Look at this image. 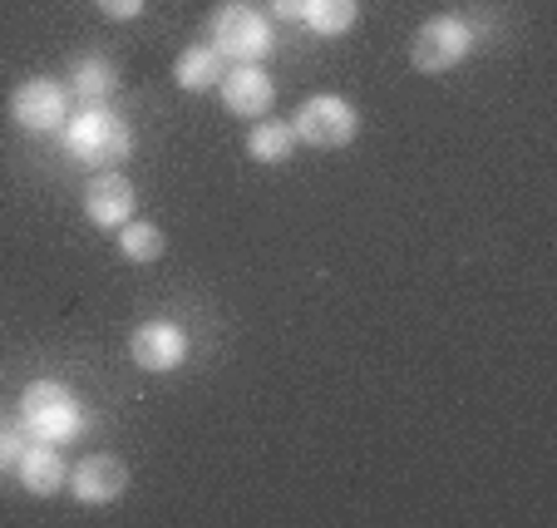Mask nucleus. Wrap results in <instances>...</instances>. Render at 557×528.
<instances>
[{
    "instance_id": "f257e3e1",
    "label": "nucleus",
    "mask_w": 557,
    "mask_h": 528,
    "mask_svg": "<svg viewBox=\"0 0 557 528\" xmlns=\"http://www.w3.org/2000/svg\"><path fill=\"white\" fill-rule=\"evenodd\" d=\"M64 148L70 159H79L85 169H119V163L134 154V128L119 109L109 105H79V114L64 119Z\"/></svg>"
},
{
    "instance_id": "f03ea898",
    "label": "nucleus",
    "mask_w": 557,
    "mask_h": 528,
    "mask_svg": "<svg viewBox=\"0 0 557 528\" xmlns=\"http://www.w3.org/2000/svg\"><path fill=\"white\" fill-rule=\"evenodd\" d=\"M208 45L222 54L227 64H262L276 50L272 21L247 0H222L218 11L208 15Z\"/></svg>"
},
{
    "instance_id": "7ed1b4c3",
    "label": "nucleus",
    "mask_w": 557,
    "mask_h": 528,
    "mask_svg": "<svg viewBox=\"0 0 557 528\" xmlns=\"http://www.w3.org/2000/svg\"><path fill=\"white\" fill-rule=\"evenodd\" d=\"M21 425L25 434L35 440H50V444H64L89 425L85 405L74 401V391L64 381H30L21 395Z\"/></svg>"
},
{
    "instance_id": "20e7f679",
    "label": "nucleus",
    "mask_w": 557,
    "mask_h": 528,
    "mask_svg": "<svg viewBox=\"0 0 557 528\" xmlns=\"http://www.w3.org/2000/svg\"><path fill=\"white\" fill-rule=\"evenodd\" d=\"M473 45H479L473 25L463 21V15H454V11H440V15H430V21L414 30L410 64L420 74H449V70H459V64L469 60Z\"/></svg>"
},
{
    "instance_id": "39448f33",
    "label": "nucleus",
    "mask_w": 557,
    "mask_h": 528,
    "mask_svg": "<svg viewBox=\"0 0 557 528\" xmlns=\"http://www.w3.org/2000/svg\"><path fill=\"white\" fill-rule=\"evenodd\" d=\"M292 134L296 144L311 148H346L360 134V109L346 95H311L301 109L292 114Z\"/></svg>"
},
{
    "instance_id": "423d86ee",
    "label": "nucleus",
    "mask_w": 557,
    "mask_h": 528,
    "mask_svg": "<svg viewBox=\"0 0 557 528\" xmlns=\"http://www.w3.org/2000/svg\"><path fill=\"white\" fill-rule=\"evenodd\" d=\"M128 360L138 370H148V376H169V370H178L188 360V331L178 321H144L128 336Z\"/></svg>"
},
{
    "instance_id": "0eeeda50",
    "label": "nucleus",
    "mask_w": 557,
    "mask_h": 528,
    "mask_svg": "<svg viewBox=\"0 0 557 528\" xmlns=\"http://www.w3.org/2000/svg\"><path fill=\"white\" fill-rule=\"evenodd\" d=\"M11 119L25 134H54L70 119V99H64V89L54 79H25L11 95Z\"/></svg>"
},
{
    "instance_id": "6e6552de",
    "label": "nucleus",
    "mask_w": 557,
    "mask_h": 528,
    "mask_svg": "<svg viewBox=\"0 0 557 528\" xmlns=\"http://www.w3.org/2000/svg\"><path fill=\"white\" fill-rule=\"evenodd\" d=\"M218 95L237 119H267L276 105V85L262 64H227V74L218 79Z\"/></svg>"
},
{
    "instance_id": "1a4fd4ad",
    "label": "nucleus",
    "mask_w": 557,
    "mask_h": 528,
    "mask_svg": "<svg viewBox=\"0 0 557 528\" xmlns=\"http://www.w3.org/2000/svg\"><path fill=\"white\" fill-rule=\"evenodd\" d=\"M134 183L124 179L119 169H104V173H95L89 179V188H85V212H89V222L95 228H109V233H119L128 218H134Z\"/></svg>"
},
{
    "instance_id": "9d476101",
    "label": "nucleus",
    "mask_w": 557,
    "mask_h": 528,
    "mask_svg": "<svg viewBox=\"0 0 557 528\" xmlns=\"http://www.w3.org/2000/svg\"><path fill=\"white\" fill-rule=\"evenodd\" d=\"M15 475H21L25 494H35V499H54L70 484V465H64L60 444H50V440H25L21 459H15Z\"/></svg>"
},
{
    "instance_id": "9b49d317",
    "label": "nucleus",
    "mask_w": 557,
    "mask_h": 528,
    "mask_svg": "<svg viewBox=\"0 0 557 528\" xmlns=\"http://www.w3.org/2000/svg\"><path fill=\"white\" fill-rule=\"evenodd\" d=\"M124 489H128V469L114 455H89L70 469V494L79 504H95V508L114 504V499H124Z\"/></svg>"
},
{
    "instance_id": "f8f14e48",
    "label": "nucleus",
    "mask_w": 557,
    "mask_h": 528,
    "mask_svg": "<svg viewBox=\"0 0 557 528\" xmlns=\"http://www.w3.org/2000/svg\"><path fill=\"white\" fill-rule=\"evenodd\" d=\"M227 74V60H222L218 50H212L208 40L188 45V50L178 54V64H173V79H178V89H188V95H202V89H212Z\"/></svg>"
},
{
    "instance_id": "ddd939ff",
    "label": "nucleus",
    "mask_w": 557,
    "mask_h": 528,
    "mask_svg": "<svg viewBox=\"0 0 557 528\" xmlns=\"http://www.w3.org/2000/svg\"><path fill=\"white\" fill-rule=\"evenodd\" d=\"M70 79H74V95L85 99V105H109V95L119 89V70L104 54H79L70 64Z\"/></svg>"
},
{
    "instance_id": "4468645a",
    "label": "nucleus",
    "mask_w": 557,
    "mask_h": 528,
    "mask_svg": "<svg viewBox=\"0 0 557 528\" xmlns=\"http://www.w3.org/2000/svg\"><path fill=\"white\" fill-rule=\"evenodd\" d=\"M360 21V0H301V25L315 35H350Z\"/></svg>"
},
{
    "instance_id": "2eb2a0df",
    "label": "nucleus",
    "mask_w": 557,
    "mask_h": 528,
    "mask_svg": "<svg viewBox=\"0 0 557 528\" xmlns=\"http://www.w3.org/2000/svg\"><path fill=\"white\" fill-rule=\"evenodd\" d=\"M292 148H296V134L282 119H257V124L247 128V159L252 163H286Z\"/></svg>"
},
{
    "instance_id": "dca6fc26",
    "label": "nucleus",
    "mask_w": 557,
    "mask_h": 528,
    "mask_svg": "<svg viewBox=\"0 0 557 528\" xmlns=\"http://www.w3.org/2000/svg\"><path fill=\"white\" fill-rule=\"evenodd\" d=\"M163 247H169V237L158 233L153 222H134V218H128L124 228H119V253H124V262L148 267V262H158V257H163Z\"/></svg>"
},
{
    "instance_id": "f3484780",
    "label": "nucleus",
    "mask_w": 557,
    "mask_h": 528,
    "mask_svg": "<svg viewBox=\"0 0 557 528\" xmlns=\"http://www.w3.org/2000/svg\"><path fill=\"white\" fill-rule=\"evenodd\" d=\"M21 450H25V425H5V420H0V469H5V465L15 469Z\"/></svg>"
},
{
    "instance_id": "a211bd4d",
    "label": "nucleus",
    "mask_w": 557,
    "mask_h": 528,
    "mask_svg": "<svg viewBox=\"0 0 557 528\" xmlns=\"http://www.w3.org/2000/svg\"><path fill=\"white\" fill-rule=\"evenodd\" d=\"M99 11L109 21H134V15H144V0H99Z\"/></svg>"
},
{
    "instance_id": "6ab92c4d",
    "label": "nucleus",
    "mask_w": 557,
    "mask_h": 528,
    "mask_svg": "<svg viewBox=\"0 0 557 528\" xmlns=\"http://www.w3.org/2000/svg\"><path fill=\"white\" fill-rule=\"evenodd\" d=\"M276 15L282 21H301V0H276Z\"/></svg>"
}]
</instances>
